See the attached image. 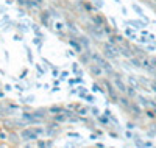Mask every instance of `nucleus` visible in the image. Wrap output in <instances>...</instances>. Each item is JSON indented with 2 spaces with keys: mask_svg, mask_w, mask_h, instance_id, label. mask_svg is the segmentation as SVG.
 Segmentation results:
<instances>
[{
  "mask_svg": "<svg viewBox=\"0 0 156 148\" xmlns=\"http://www.w3.org/2000/svg\"><path fill=\"white\" fill-rule=\"evenodd\" d=\"M69 42H70V45L76 50V53H81V51H83V47H81V44L78 42V41H75V39H69Z\"/></svg>",
  "mask_w": 156,
  "mask_h": 148,
  "instance_id": "nucleus-2",
  "label": "nucleus"
},
{
  "mask_svg": "<svg viewBox=\"0 0 156 148\" xmlns=\"http://www.w3.org/2000/svg\"><path fill=\"white\" fill-rule=\"evenodd\" d=\"M72 107H73V109H75L78 114H83V115H84V114H87V109H86V107H83V106H80V104L72 106Z\"/></svg>",
  "mask_w": 156,
  "mask_h": 148,
  "instance_id": "nucleus-3",
  "label": "nucleus"
},
{
  "mask_svg": "<svg viewBox=\"0 0 156 148\" xmlns=\"http://www.w3.org/2000/svg\"><path fill=\"white\" fill-rule=\"evenodd\" d=\"M115 84H117V87H119V90H122V92H125V90H126V87L123 86V83L120 81L119 78H115Z\"/></svg>",
  "mask_w": 156,
  "mask_h": 148,
  "instance_id": "nucleus-4",
  "label": "nucleus"
},
{
  "mask_svg": "<svg viewBox=\"0 0 156 148\" xmlns=\"http://www.w3.org/2000/svg\"><path fill=\"white\" fill-rule=\"evenodd\" d=\"M41 132H42V129H25V131H22V137L30 139V140H36L37 134H41Z\"/></svg>",
  "mask_w": 156,
  "mask_h": 148,
  "instance_id": "nucleus-1",
  "label": "nucleus"
},
{
  "mask_svg": "<svg viewBox=\"0 0 156 148\" xmlns=\"http://www.w3.org/2000/svg\"><path fill=\"white\" fill-rule=\"evenodd\" d=\"M90 70H92L95 75H100V73H101V69H98L97 65H90Z\"/></svg>",
  "mask_w": 156,
  "mask_h": 148,
  "instance_id": "nucleus-5",
  "label": "nucleus"
}]
</instances>
